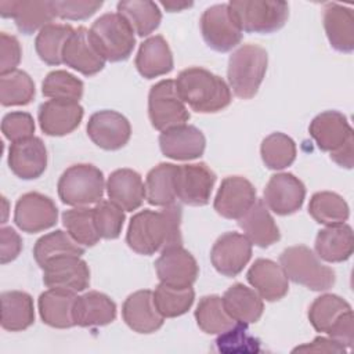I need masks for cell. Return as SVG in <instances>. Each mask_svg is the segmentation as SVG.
<instances>
[{"mask_svg":"<svg viewBox=\"0 0 354 354\" xmlns=\"http://www.w3.org/2000/svg\"><path fill=\"white\" fill-rule=\"evenodd\" d=\"M126 242L133 252L144 256L181 245L180 205L173 203L162 210L144 209L136 213L130 220Z\"/></svg>","mask_w":354,"mask_h":354,"instance_id":"1","label":"cell"},{"mask_svg":"<svg viewBox=\"0 0 354 354\" xmlns=\"http://www.w3.org/2000/svg\"><path fill=\"white\" fill-rule=\"evenodd\" d=\"M176 86L184 104L198 113H214L231 104L230 86L205 68L191 66L181 71Z\"/></svg>","mask_w":354,"mask_h":354,"instance_id":"2","label":"cell"},{"mask_svg":"<svg viewBox=\"0 0 354 354\" xmlns=\"http://www.w3.org/2000/svg\"><path fill=\"white\" fill-rule=\"evenodd\" d=\"M310 136L321 151L329 152L330 159L342 167L354 165V133L347 118L337 111L317 115L310 126Z\"/></svg>","mask_w":354,"mask_h":354,"instance_id":"3","label":"cell"},{"mask_svg":"<svg viewBox=\"0 0 354 354\" xmlns=\"http://www.w3.org/2000/svg\"><path fill=\"white\" fill-rule=\"evenodd\" d=\"M268 64L267 51L257 44H243L230 59L227 77L232 93L242 100L253 98L266 76Z\"/></svg>","mask_w":354,"mask_h":354,"instance_id":"4","label":"cell"},{"mask_svg":"<svg viewBox=\"0 0 354 354\" xmlns=\"http://www.w3.org/2000/svg\"><path fill=\"white\" fill-rule=\"evenodd\" d=\"M279 264L290 281L311 290L322 292L335 285V271L306 245L286 248L279 254Z\"/></svg>","mask_w":354,"mask_h":354,"instance_id":"5","label":"cell"},{"mask_svg":"<svg viewBox=\"0 0 354 354\" xmlns=\"http://www.w3.org/2000/svg\"><path fill=\"white\" fill-rule=\"evenodd\" d=\"M57 188L62 203L77 207L97 205L102 201L106 187L98 167L90 163H77L61 174Z\"/></svg>","mask_w":354,"mask_h":354,"instance_id":"6","label":"cell"},{"mask_svg":"<svg viewBox=\"0 0 354 354\" xmlns=\"http://www.w3.org/2000/svg\"><path fill=\"white\" fill-rule=\"evenodd\" d=\"M91 37L106 61L127 59L136 46L134 30L118 12H106L97 18L90 28Z\"/></svg>","mask_w":354,"mask_h":354,"instance_id":"7","label":"cell"},{"mask_svg":"<svg viewBox=\"0 0 354 354\" xmlns=\"http://www.w3.org/2000/svg\"><path fill=\"white\" fill-rule=\"evenodd\" d=\"M242 32L272 33L279 30L288 17L289 6L274 0H232L228 3Z\"/></svg>","mask_w":354,"mask_h":354,"instance_id":"8","label":"cell"},{"mask_svg":"<svg viewBox=\"0 0 354 354\" xmlns=\"http://www.w3.org/2000/svg\"><path fill=\"white\" fill-rule=\"evenodd\" d=\"M148 116L152 127L159 131L188 122L189 112L177 91L174 80L165 79L151 87L148 94Z\"/></svg>","mask_w":354,"mask_h":354,"instance_id":"9","label":"cell"},{"mask_svg":"<svg viewBox=\"0 0 354 354\" xmlns=\"http://www.w3.org/2000/svg\"><path fill=\"white\" fill-rule=\"evenodd\" d=\"M199 25L205 43L214 51H231L242 40L243 32L228 4H214L206 8Z\"/></svg>","mask_w":354,"mask_h":354,"instance_id":"10","label":"cell"},{"mask_svg":"<svg viewBox=\"0 0 354 354\" xmlns=\"http://www.w3.org/2000/svg\"><path fill=\"white\" fill-rule=\"evenodd\" d=\"M214 184L216 174L206 163L177 165L176 194L183 203L189 206L207 205Z\"/></svg>","mask_w":354,"mask_h":354,"instance_id":"11","label":"cell"},{"mask_svg":"<svg viewBox=\"0 0 354 354\" xmlns=\"http://www.w3.org/2000/svg\"><path fill=\"white\" fill-rule=\"evenodd\" d=\"M58 209L51 198L40 192H26L17 201L14 221L28 234H36L55 225Z\"/></svg>","mask_w":354,"mask_h":354,"instance_id":"12","label":"cell"},{"mask_svg":"<svg viewBox=\"0 0 354 354\" xmlns=\"http://www.w3.org/2000/svg\"><path fill=\"white\" fill-rule=\"evenodd\" d=\"M105 62L106 59L94 43L90 29L76 28L64 47L62 64L84 76H94L104 69Z\"/></svg>","mask_w":354,"mask_h":354,"instance_id":"13","label":"cell"},{"mask_svg":"<svg viewBox=\"0 0 354 354\" xmlns=\"http://www.w3.org/2000/svg\"><path fill=\"white\" fill-rule=\"evenodd\" d=\"M87 136L97 147L105 151H116L129 142L131 126L122 113L112 109H102L90 116Z\"/></svg>","mask_w":354,"mask_h":354,"instance_id":"14","label":"cell"},{"mask_svg":"<svg viewBox=\"0 0 354 354\" xmlns=\"http://www.w3.org/2000/svg\"><path fill=\"white\" fill-rule=\"evenodd\" d=\"M252 257L250 241L239 232H225L217 238L210 250V261L224 277H236Z\"/></svg>","mask_w":354,"mask_h":354,"instance_id":"15","label":"cell"},{"mask_svg":"<svg viewBox=\"0 0 354 354\" xmlns=\"http://www.w3.org/2000/svg\"><path fill=\"white\" fill-rule=\"evenodd\" d=\"M43 283L47 288L83 292L90 285V270L80 256H61L43 267Z\"/></svg>","mask_w":354,"mask_h":354,"instance_id":"16","label":"cell"},{"mask_svg":"<svg viewBox=\"0 0 354 354\" xmlns=\"http://www.w3.org/2000/svg\"><path fill=\"white\" fill-rule=\"evenodd\" d=\"M306 187L292 173L271 176L264 188V203L275 214L288 216L296 213L304 202Z\"/></svg>","mask_w":354,"mask_h":354,"instance_id":"17","label":"cell"},{"mask_svg":"<svg viewBox=\"0 0 354 354\" xmlns=\"http://www.w3.org/2000/svg\"><path fill=\"white\" fill-rule=\"evenodd\" d=\"M155 270L160 282L178 288L192 286L199 274L195 257L181 245L162 250L155 261Z\"/></svg>","mask_w":354,"mask_h":354,"instance_id":"18","label":"cell"},{"mask_svg":"<svg viewBox=\"0 0 354 354\" xmlns=\"http://www.w3.org/2000/svg\"><path fill=\"white\" fill-rule=\"evenodd\" d=\"M256 188L242 176H230L221 181L213 207L224 218H241L256 202Z\"/></svg>","mask_w":354,"mask_h":354,"instance_id":"19","label":"cell"},{"mask_svg":"<svg viewBox=\"0 0 354 354\" xmlns=\"http://www.w3.org/2000/svg\"><path fill=\"white\" fill-rule=\"evenodd\" d=\"M83 113V106L76 101L48 100L39 106L37 119L44 134L62 137L79 127Z\"/></svg>","mask_w":354,"mask_h":354,"instance_id":"20","label":"cell"},{"mask_svg":"<svg viewBox=\"0 0 354 354\" xmlns=\"http://www.w3.org/2000/svg\"><path fill=\"white\" fill-rule=\"evenodd\" d=\"M8 166L22 180L40 177L47 167V149L41 138L29 137L11 142L8 149Z\"/></svg>","mask_w":354,"mask_h":354,"instance_id":"21","label":"cell"},{"mask_svg":"<svg viewBox=\"0 0 354 354\" xmlns=\"http://www.w3.org/2000/svg\"><path fill=\"white\" fill-rule=\"evenodd\" d=\"M0 14L3 18H12L18 30L24 35L40 30L55 18L53 1L1 0Z\"/></svg>","mask_w":354,"mask_h":354,"instance_id":"22","label":"cell"},{"mask_svg":"<svg viewBox=\"0 0 354 354\" xmlns=\"http://www.w3.org/2000/svg\"><path fill=\"white\" fill-rule=\"evenodd\" d=\"M159 147L166 158L174 160H192L202 156L206 138L203 133L191 124L167 129L159 136Z\"/></svg>","mask_w":354,"mask_h":354,"instance_id":"23","label":"cell"},{"mask_svg":"<svg viewBox=\"0 0 354 354\" xmlns=\"http://www.w3.org/2000/svg\"><path fill=\"white\" fill-rule=\"evenodd\" d=\"M122 317L130 329L144 335L156 332L165 322V317L155 306L153 292L148 289L137 290L124 300Z\"/></svg>","mask_w":354,"mask_h":354,"instance_id":"24","label":"cell"},{"mask_svg":"<svg viewBox=\"0 0 354 354\" xmlns=\"http://www.w3.org/2000/svg\"><path fill=\"white\" fill-rule=\"evenodd\" d=\"M246 278L259 296L267 301H278L289 292V278L283 268L270 259L254 260Z\"/></svg>","mask_w":354,"mask_h":354,"instance_id":"25","label":"cell"},{"mask_svg":"<svg viewBox=\"0 0 354 354\" xmlns=\"http://www.w3.org/2000/svg\"><path fill=\"white\" fill-rule=\"evenodd\" d=\"M106 192L109 201L120 206L124 212H133L145 199V184L136 170L118 169L108 177Z\"/></svg>","mask_w":354,"mask_h":354,"instance_id":"26","label":"cell"},{"mask_svg":"<svg viewBox=\"0 0 354 354\" xmlns=\"http://www.w3.org/2000/svg\"><path fill=\"white\" fill-rule=\"evenodd\" d=\"M238 225L250 243L259 248H268L281 238L279 228L263 199H256L252 207L238 218Z\"/></svg>","mask_w":354,"mask_h":354,"instance_id":"27","label":"cell"},{"mask_svg":"<svg viewBox=\"0 0 354 354\" xmlns=\"http://www.w3.org/2000/svg\"><path fill=\"white\" fill-rule=\"evenodd\" d=\"M73 318L75 324L82 328L104 326L115 321L116 304L108 295L90 290L76 297Z\"/></svg>","mask_w":354,"mask_h":354,"instance_id":"28","label":"cell"},{"mask_svg":"<svg viewBox=\"0 0 354 354\" xmlns=\"http://www.w3.org/2000/svg\"><path fill=\"white\" fill-rule=\"evenodd\" d=\"M324 28L330 46L340 53L354 50V12L351 8L326 3L324 7Z\"/></svg>","mask_w":354,"mask_h":354,"instance_id":"29","label":"cell"},{"mask_svg":"<svg viewBox=\"0 0 354 354\" xmlns=\"http://www.w3.org/2000/svg\"><path fill=\"white\" fill-rule=\"evenodd\" d=\"M173 54L166 39L155 35L144 40L136 55V68L145 79L163 76L173 69Z\"/></svg>","mask_w":354,"mask_h":354,"instance_id":"30","label":"cell"},{"mask_svg":"<svg viewBox=\"0 0 354 354\" xmlns=\"http://www.w3.org/2000/svg\"><path fill=\"white\" fill-rule=\"evenodd\" d=\"M314 249L315 254L328 263L348 260L354 250L353 228L344 223L322 228L317 234Z\"/></svg>","mask_w":354,"mask_h":354,"instance_id":"31","label":"cell"},{"mask_svg":"<svg viewBox=\"0 0 354 354\" xmlns=\"http://www.w3.org/2000/svg\"><path fill=\"white\" fill-rule=\"evenodd\" d=\"M76 293L65 289L48 288L39 296V313L43 322L48 326L66 329L75 326L73 307Z\"/></svg>","mask_w":354,"mask_h":354,"instance_id":"32","label":"cell"},{"mask_svg":"<svg viewBox=\"0 0 354 354\" xmlns=\"http://www.w3.org/2000/svg\"><path fill=\"white\" fill-rule=\"evenodd\" d=\"M223 303L230 317L245 325L257 322L264 310V303L259 293L243 283L230 286L223 295Z\"/></svg>","mask_w":354,"mask_h":354,"instance_id":"33","label":"cell"},{"mask_svg":"<svg viewBox=\"0 0 354 354\" xmlns=\"http://www.w3.org/2000/svg\"><path fill=\"white\" fill-rule=\"evenodd\" d=\"M1 328L8 332H21L35 322L33 299L21 290H7L0 296Z\"/></svg>","mask_w":354,"mask_h":354,"instance_id":"34","label":"cell"},{"mask_svg":"<svg viewBox=\"0 0 354 354\" xmlns=\"http://www.w3.org/2000/svg\"><path fill=\"white\" fill-rule=\"evenodd\" d=\"M177 165L159 163L151 169L145 178V199L153 206H170L176 203Z\"/></svg>","mask_w":354,"mask_h":354,"instance_id":"35","label":"cell"},{"mask_svg":"<svg viewBox=\"0 0 354 354\" xmlns=\"http://www.w3.org/2000/svg\"><path fill=\"white\" fill-rule=\"evenodd\" d=\"M120 14L140 37L151 35L162 21V12L155 1L149 0H123L118 3Z\"/></svg>","mask_w":354,"mask_h":354,"instance_id":"36","label":"cell"},{"mask_svg":"<svg viewBox=\"0 0 354 354\" xmlns=\"http://www.w3.org/2000/svg\"><path fill=\"white\" fill-rule=\"evenodd\" d=\"M73 28L66 24L51 22L41 28L35 40V48L39 58L47 65L62 64V51L73 33Z\"/></svg>","mask_w":354,"mask_h":354,"instance_id":"37","label":"cell"},{"mask_svg":"<svg viewBox=\"0 0 354 354\" xmlns=\"http://www.w3.org/2000/svg\"><path fill=\"white\" fill-rule=\"evenodd\" d=\"M84 246L77 243L68 232L55 230L40 236L33 248V257L40 268L50 260L61 256H82Z\"/></svg>","mask_w":354,"mask_h":354,"instance_id":"38","label":"cell"},{"mask_svg":"<svg viewBox=\"0 0 354 354\" xmlns=\"http://www.w3.org/2000/svg\"><path fill=\"white\" fill-rule=\"evenodd\" d=\"M310 216L318 223L328 225H337L347 221L350 209L347 202L336 192L321 191L315 192L308 203Z\"/></svg>","mask_w":354,"mask_h":354,"instance_id":"39","label":"cell"},{"mask_svg":"<svg viewBox=\"0 0 354 354\" xmlns=\"http://www.w3.org/2000/svg\"><path fill=\"white\" fill-rule=\"evenodd\" d=\"M195 319L198 326L209 335H220L236 324L227 313L223 297L217 295L203 296L199 300L195 310Z\"/></svg>","mask_w":354,"mask_h":354,"instance_id":"40","label":"cell"},{"mask_svg":"<svg viewBox=\"0 0 354 354\" xmlns=\"http://www.w3.org/2000/svg\"><path fill=\"white\" fill-rule=\"evenodd\" d=\"M351 306L343 297L332 293L318 296L308 308V319L317 332L328 333L329 329L346 314Z\"/></svg>","mask_w":354,"mask_h":354,"instance_id":"41","label":"cell"},{"mask_svg":"<svg viewBox=\"0 0 354 354\" xmlns=\"http://www.w3.org/2000/svg\"><path fill=\"white\" fill-rule=\"evenodd\" d=\"M62 224L66 232L82 246L91 248L100 241L95 227L94 207L77 206L62 213Z\"/></svg>","mask_w":354,"mask_h":354,"instance_id":"42","label":"cell"},{"mask_svg":"<svg viewBox=\"0 0 354 354\" xmlns=\"http://www.w3.org/2000/svg\"><path fill=\"white\" fill-rule=\"evenodd\" d=\"M195 292L192 286L178 288L160 282L153 290V301L165 318H176L185 314L194 304Z\"/></svg>","mask_w":354,"mask_h":354,"instance_id":"43","label":"cell"},{"mask_svg":"<svg viewBox=\"0 0 354 354\" xmlns=\"http://www.w3.org/2000/svg\"><path fill=\"white\" fill-rule=\"evenodd\" d=\"M35 97V83L32 77L15 69L0 76V102L3 106L28 105Z\"/></svg>","mask_w":354,"mask_h":354,"instance_id":"44","label":"cell"},{"mask_svg":"<svg viewBox=\"0 0 354 354\" xmlns=\"http://www.w3.org/2000/svg\"><path fill=\"white\" fill-rule=\"evenodd\" d=\"M264 165L271 170H282L290 166L296 159V144L283 133H271L260 147Z\"/></svg>","mask_w":354,"mask_h":354,"instance_id":"45","label":"cell"},{"mask_svg":"<svg viewBox=\"0 0 354 354\" xmlns=\"http://www.w3.org/2000/svg\"><path fill=\"white\" fill-rule=\"evenodd\" d=\"M83 88L84 86L80 79L62 69L50 72L41 83L43 95L51 100H68L79 102L83 95Z\"/></svg>","mask_w":354,"mask_h":354,"instance_id":"46","label":"cell"},{"mask_svg":"<svg viewBox=\"0 0 354 354\" xmlns=\"http://www.w3.org/2000/svg\"><path fill=\"white\" fill-rule=\"evenodd\" d=\"M214 343L217 351L225 354H249L261 351L260 340L249 335L248 325L239 322H236L225 332L220 333Z\"/></svg>","mask_w":354,"mask_h":354,"instance_id":"47","label":"cell"},{"mask_svg":"<svg viewBox=\"0 0 354 354\" xmlns=\"http://www.w3.org/2000/svg\"><path fill=\"white\" fill-rule=\"evenodd\" d=\"M124 210L112 201H100L94 206L95 227L101 238L116 239L124 224Z\"/></svg>","mask_w":354,"mask_h":354,"instance_id":"48","label":"cell"},{"mask_svg":"<svg viewBox=\"0 0 354 354\" xmlns=\"http://www.w3.org/2000/svg\"><path fill=\"white\" fill-rule=\"evenodd\" d=\"M102 1L93 0H55L53 8L55 17L68 21H82L94 15L101 7Z\"/></svg>","mask_w":354,"mask_h":354,"instance_id":"49","label":"cell"},{"mask_svg":"<svg viewBox=\"0 0 354 354\" xmlns=\"http://www.w3.org/2000/svg\"><path fill=\"white\" fill-rule=\"evenodd\" d=\"M1 133L11 142L33 137L35 120L28 112H10L1 120Z\"/></svg>","mask_w":354,"mask_h":354,"instance_id":"50","label":"cell"},{"mask_svg":"<svg viewBox=\"0 0 354 354\" xmlns=\"http://www.w3.org/2000/svg\"><path fill=\"white\" fill-rule=\"evenodd\" d=\"M21 44L12 35L3 32L0 35V76L17 69L21 62Z\"/></svg>","mask_w":354,"mask_h":354,"instance_id":"51","label":"cell"},{"mask_svg":"<svg viewBox=\"0 0 354 354\" xmlns=\"http://www.w3.org/2000/svg\"><path fill=\"white\" fill-rule=\"evenodd\" d=\"M22 250V239L18 232L11 227L0 230V261L7 264L18 257Z\"/></svg>","mask_w":354,"mask_h":354,"instance_id":"52","label":"cell"},{"mask_svg":"<svg viewBox=\"0 0 354 354\" xmlns=\"http://www.w3.org/2000/svg\"><path fill=\"white\" fill-rule=\"evenodd\" d=\"M299 351L300 353H336V354H340V353H346L347 348L344 346H342L340 343H337L336 340H333L332 337L318 336L313 342L293 348V353H299Z\"/></svg>","mask_w":354,"mask_h":354,"instance_id":"53","label":"cell"},{"mask_svg":"<svg viewBox=\"0 0 354 354\" xmlns=\"http://www.w3.org/2000/svg\"><path fill=\"white\" fill-rule=\"evenodd\" d=\"M162 7H165L169 12H176V11H183L188 7L192 6L189 1H162Z\"/></svg>","mask_w":354,"mask_h":354,"instance_id":"54","label":"cell"},{"mask_svg":"<svg viewBox=\"0 0 354 354\" xmlns=\"http://www.w3.org/2000/svg\"><path fill=\"white\" fill-rule=\"evenodd\" d=\"M1 202H3V213H4L1 223L4 224V223H6V220H7V207H8V203H7V199H6L4 196L1 198Z\"/></svg>","mask_w":354,"mask_h":354,"instance_id":"55","label":"cell"}]
</instances>
